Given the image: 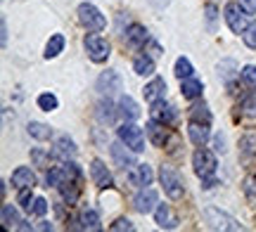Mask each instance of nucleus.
<instances>
[{
    "mask_svg": "<svg viewBox=\"0 0 256 232\" xmlns=\"http://www.w3.org/2000/svg\"><path fill=\"white\" fill-rule=\"evenodd\" d=\"M48 185H55L62 192L66 204H76V199L81 195V171H78V166H74V164L50 168Z\"/></svg>",
    "mask_w": 256,
    "mask_h": 232,
    "instance_id": "nucleus-1",
    "label": "nucleus"
},
{
    "mask_svg": "<svg viewBox=\"0 0 256 232\" xmlns=\"http://www.w3.org/2000/svg\"><path fill=\"white\" fill-rule=\"evenodd\" d=\"M192 166H194V173L206 183V187L214 185L211 176L216 173V157L211 154L209 149H197L194 157H192Z\"/></svg>",
    "mask_w": 256,
    "mask_h": 232,
    "instance_id": "nucleus-2",
    "label": "nucleus"
},
{
    "mask_svg": "<svg viewBox=\"0 0 256 232\" xmlns=\"http://www.w3.org/2000/svg\"><path fill=\"white\" fill-rule=\"evenodd\" d=\"M78 19H81L83 26H88L90 31H102L107 26V19L102 17V12L95 5H90V2H83L78 7Z\"/></svg>",
    "mask_w": 256,
    "mask_h": 232,
    "instance_id": "nucleus-3",
    "label": "nucleus"
},
{
    "mask_svg": "<svg viewBox=\"0 0 256 232\" xmlns=\"http://www.w3.org/2000/svg\"><path fill=\"white\" fill-rule=\"evenodd\" d=\"M204 218H206V223L214 228V230H242V225L235 221V218H230L228 214H223L218 209H204Z\"/></svg>",
    "mask_w": 256,
    "mask_h": 232,
    "instance_id": "nucleus-4",
    "label": "nucleus"
},
{
    "mask_svg": "<svg viewBox=\"0 0 256 232\" xmlns=\"http://www.w3.org/2000/svg\"><path fill=\"white\" fill-rule=\"evenodd\" d=\"M159 178H162L164 192L171 197V199H180V197H183V180H180V176H178L171 166H162Z\"/></svg>",
    "mask_w": 256,
    "mask_h": 232,
    "instance_id": "nucleus-5",
    "label": "nucleus"
},
{
    "mask_svg": "<svg viewBox=\"0 0 256 232\" xmlns=\"http://www.w3.org/2000/svg\"><path fill=\"white\" fill-rule=\"evenodd\" d=\"M119 140L133 152H142L145 149V135H142V130L138 128L136 123H124L119 128Z\"/></svg>",
    "mask_w": 256,
    "mask_h": 232,
    "instance_id": "nucleus-6",
    "label": "nucleus"
},
{
    "mask_svg": "<svg viewBox=\"0 0 256 232\" xmlns=\"http://www.w3.org/2000/svg\"><path fill=\"white\" fill-rule=\"evenodd\" d=\"M86 50L92 62H104L110 57V43L100 36H88L86 38Z\"/></svg>",
    "mask_w": 256,
    "mask_h": 232,
    "instance_id": "nucleus-7",
    "label": "nucleus"
},
{
    "mask_svg": "<svg viewBox=\"0 0 256 232\" xmlns=\"http://www.w3.org/2000/svg\"><path fill=\"white\" fill-rule=\"evenodd\" d=\"M156 202H159V195H156L154 190H140L136 195V199H133V206H136L138 214H150L152 209L156 206Z\"/></svg>",
    "mask_w": 256,
    "mask_h": 232,
    "instance_id": "nucleus-8",
    "label": "nucleus"
},
{
    "mask_svg": "<svg viewBox=\"0 0 256 232\" xmlns=\"http://www.w3.org/2000/svg\"><path fill=\"white\" fill-rule=\"evenodd\" d=\"M90 178H92V183H95L98 187H102V190H104V187H112V185H114L112 173L107 171V166L102 164L100 159H95V161L90 164Z\"/></svg>",
    "mask_w": 256,
    "mask_h": 232,
    "instance_id": "nucleus-9",
    "label": "nucleus"
},
{
    "mask_svg": "<svg viewBox=\"0 0 256 232\" xmlns=\"http://www.w3.org/2000/svg\"><path fill=\"white\" fill-rule=\"evenodd\" d=\"M98 90H100L102 95H114L116 90H121V78L116 71H104V74L100 76V81H98Z\"/></svg>",
    "mask_w": 256,
    "mask_h": 232,
    "instance_id": "nucleus-10",
    "label": "nucleus"
},
{
    "mask_svg": "<svg viewBox=\"0 0 256 232\" xmlns=\"http://www.w3.org/2000/svg\"><path fill=\"white\" fill-rule=\"evenodd\" d=\"M226 21H228V26L235 31V33H242L244 28H247V17L242 14V9L238 5H228L226 7Z\"/></svg>",
    "mask_w": 256,
    "mask_h": 232,
    "instance_id": "nucleus-11",
    "label": "nucleus"
},
{
    "mask_svg": "<svg viewBox=\"0 0 256 232\" xmlns=\"http://www.w3.org/2000/svg\"><path fill=\"white\" fill-rule=\"evenodd\" d=\"M128 178H130V183H133V185L145 187V185L152 183V168L147 166V164H136V166L130 168Z\"/></svg>",
    "mask_w": 256,
    "mask_h": 232,
    "instance_id": "nucleus-12",
    "label": "nucleus"
},
{
    "mask_svg": "<svg viewBox=\"0 0 256 232\" xmlns=\"http://www.w3.org/2000/svg\"><path fill=\"white\" fill-rule=\"evenodd\" d=\"M154 218H156V225H159V228H166V230H171V228H176V225H178V218H176L174 211H171L166 204L156 206Z\"/></svg>",
    "mask_w": 256,
    "mask_h": 232,
    "instance_id": "nucleus-13",
    "label": "nucleus"
},
{
    "mask_svg": "<svg viewBox=\"0 0 256 232\" xmlns=\"http://www.w3.org/2000/svg\"><path fill=\"white\" fill-rule=\"evenodd\" d=\"M12 185L14 187H34L36 185V176L31 173V168H26V166H19L14 173H12Z\"/></svg>",
    "mask_w": 256,
    "mask_h": 232,
    "instance_id": "nucleus-14",
    "label": "nucleus"
},
{
    "mask_svg": "<svg viewBox=\"0 0 256 232\" xmlns=\"http://www.w3.org/2000/svg\"><path fill=\"white\" fill-rule=\"evenodd\" d=\"M164 90H166L164 78H154L152 83L145 85V90H142V93H145V100H147V102L154 104V102H159V100L164 97Z\"/></svg>",
    "mask_w": 256,
    "mask_h": 232,
    "instance_id": "nucleus-15",
    "label": "nucleus"
},
{
    "mask_svg": "<svg viewBox=\"0 0 256 232\" xmlns=\"http://www.w3.org/2000/svg\"><path fill=\"white\" fill-rule=\"evenodd\" d=\"M147 135H150V140L154 142L156 147H164L166 145V130H164V123L162 121L152 119L150 123H147Z\"/></svg>",
    "mask_w": 256,
    "mask_h": 232,
    "instance_id": "nucleus-16",
    "label": "nucleus"
},
{
    "mask_svg": "<svg viewBox=\"0 0 256 232\" xmlns=\"http://www.w3.org/2000/svg\"><path fill=\"white\" fill-rule=\"evenodd\" d=\"M188 133H190L192 142H194V145H200V147H204V145H206V140H209V126H206V123H197V121H192L190 128H188Z\"/></svg>",
    "mask_w": 256,
    "mask_h": 232,
    "instance_id": "nucleus-17",
    "label": "nucleus"
},
{
    "mask_svg": "<svg viewBox=\"0 0 256 232\" xmlns=\"http://www.w3.org/2000/svg\"><path fill=\"white\" fill-rule=\"evenodd\" d=\"M119 114L128 121H136L138 116H140V109H138V104L133 102V97H128V95L121 97L119 100Z\"/></svg>",
    "mask_w": 256,
    "mask_h": 232,
    "instance_id": "nucleus-18",
    "label": "nucleus"
},
{
    "mask_svg": "<svg viewBox=\"0 0 256 232\" xmlns=\"http://www.w3.org/2000/svg\"><path fill=\"white\" fill-rule=\"evenodd\" d=\"M78 223H81L78 228H83V230H100V216L92 209H83L78 216Z\"/></svg>",
    "mask_w": 256,
    "mask_h": 232,
    "instance_id": "nucleus-19",
    "label": "nucleus"
},
{
    "mask_svg": "<svg viewBox=\"0 0 256 232\" xmlns=\"http://www.w3.org/2000/svg\"><path fill=\"white\" fill-rule=\"evenodd\" d=\"M152 119L162 121V123H171L176 119V112L171 104H162V102H154V109H152Z\"/></svg>",
    "mask_w": 256,
    "mask_h": 232,
    "instance_id": "nucleus-20",
    "label": "nucleus"
},
{
    "mask_svg": "<svg viewBox=\"0 0 256 232\" xmlns=\"http://www.w3.org/2000/svg\"><path fill=\"white\" fill-rule=\"evenodd\" d=\"M126 40H128V45H142V43H147V31L140 24H133V26L128 28Z\"/></svg>",
    "mask_w": 256,
    "mask_h": 232,
    "instance_id": "nucleus-21",
    "label": "nucleus"
},
{
    "mask_svg": "<svg viewBox=\"0 0 256 232\" xmlns=\"http://www.w3.org/2000/svg\"><path fill=\"white\" fill-rule=\"evenodd\" d=\"M2 228L5 230H12V228H17V223H19V214H17V209L12 204H5L2 206Z\"/></svg>",
    "mask_w": 256,
    "mask_h": 232,
    "instance_id": "nucleus-22",
    "label": "nucleus"
},
{
    "mask_svg": "<svg viewBox=\"0 0 256 232\" xmlns=\"http://www.w3.org/2000/svg\"><path fill=\"white\" fill-rule=\"evenodd\" d=\"M183 97H188V100H194V97H200L202 95V83L200 81H194V78H183Z\"/></svg>",
    "mask_w": 256,
    "mask_h": 232,
    "instance_id": "nucleus-23",
    "label": "nucleus"
},
{
    "mask_svg": "<svg viewBox=\"0 0 256 232\" xmlns=\"http://www.w3.org/2000/svg\"><path fill=\"white\" fill-rule=\"evenodd\" d=\"M28 135H31V138H36V140H50L52 130H50V126H46V123L31 121V123H28Z\"/></svg>",
    "mask_w": 256,
    "mask_h": 232,
    "instance_id": "nucleus-24",
    "label": "nucleus"
},
{
    "mask_svg": "<svg viewBox=\"0 0 256 232\" xmlns=\"http://www.w3.org/2000/svg\"><path fill=\"white\" fill-rule=\"evenodd\" d=\"M62 50H64V36H62V33H55V36L48 40L46 57H48V59H52V57H57Z\"/></svg>",
    "mask_w": 256,
    "mask_h": 232,
    "instance_id": "nucleus-25",
    "label": "nucleus"
},
{
    "mask_svg": "<svg viewBox=\"0 0 256 232\" xmlns=\"http://www.w3.org/2000/svg\"><path fill=\"white\" fill-rule=\"evenodd\" d=\"M55 152L60 154V157H64V159H69V157H74L76 154V145H74L72 140L66 138V135H62V138L57 140V147H55Z\"/></svg>",
    "mask_w": 256,
    "mask_h": 232,
    "instance_id": "nucleus-26",
    "label": "nucleus"
},
{
    "mask_svg": "<svg viewBox=\"0 0 256 232\" xmlns=\"http://www.w3.org/2000/svg\"><path fill=\"white\" fill-rule=\"evenodd\" d=\"M112 157H114V161H116L119 166H124V168L133 161V157L126 152V147H124V145H119V142H116V145H112Z\"/></svg>",
    "mask_w": 256,
    "mask_h": 232,
    "instance_id": "nucleus-27",
    "label": "nucleus"
},
{
    "mask_svg": "<svg viewBox=\"0 0 256 232\" xmlns=\"http://www.w3.org/2000/svg\"><path fill=\"white\" fill-rule=\"evenodd\" d=\"M190 119L197 121V123H206V126H209V123H211V112H209V107H206V104H197V107H192Z\"/></svg>",
    "mask_w": 256,
    "mask_h": 232,
    "instance_id": "nucleus-28",
    "label": "nucleus"
},
{
    "mask_svg": "<svg viewBox=\"0 0 256 232\" xmlns=\"http://www.w3.org/2000/svg\"><path fill=\"white\" fill-rule=\"evenodd\" d=\"M133 69H136L138 76H150L154 71V62L150 57H138L136 62H133Z\"/></svg>",
    "mask_w": 256,
    "mask_h": 232,
    "instance_id": "nucleus-29",
    "label": "nucleus"
},
{
    "mask_svg": "<svg viewBox=\"0 0 256 232\" xmlns=\"http://www.w3.org/2000/svg\"><path fill=\"white\" fill-rule=\"evenodd\" d=\"M176 76H178L180 81L192 76V64L185 59V57H178V59H176Z\"/></svg>",
    "mask_w": 256,
    "mask_h": 232,
    "instance_id": "nucleus-30",
    "label": "nucleus"
},
{
    "mask_svg": "<svg viewBox=\"0 0 256 232\" xmlns=\"http://www.w3.org/2000/svg\"><path fill=\"white\" fill-rule=\"evenodd\" d=\"M38 107L43 112H52V109H57V97L52 93H43L38 97Z\"/></svg>",
    "mask_w": 256,
    "mask_h": 232,
    "instance_id": "nucleus-31",
    "label": "nucleus"
},
{
    "mask_svg": "<svg viewBox=\"0 0 256 232\" xmlns=\"http://www.w3.org/2000/svg\"><path fill=\"white\" fill-rule=\"evenodd\" d=\"M240 109H242V114H244V116H256V95L244 97V100H242V104H240Z\"/></svg>",
    "mask_w": 256,
    "mask_h": 232,
    "instance_id": "nucleus-32",
    "label": "nucleus"
},
{
    "mask_svg": "<svg viewBox=\"0 0 256 232\" xmlns=\"http://www.w3.org/2000/svg\"><path fill=\"white\" fill-rule=\"evenodd\" d=\"M242 78H244V83L249 85V88H254L256 90V66L254 64H249L242 69Z\"/></svg>",
    "mask_w": 256,
    "mask_h": 232,
    "instance_id": "nucleus-33",
    "label": "nucleus"
},
{
    "mask_svg": "<svg viewBox=\"0 0 256 232\" xmlns=\"http://www.w3.org/2000/svg\"><path fill=\"white\" fill-rule=\"evenodd\" d=\"M242 38H244V43H247L249 47H256V21H254V24H249V26L244 28Z\"/></svg>",
    "mask_w": 256,
    "mask_h": 232,
    "instance_id": "nucleus-34",
    "label": "nucleus"
},
{
    "mask_svg": "<svg viewBox=\"0 0 256 232\" xmlns=\"http://www.w3.org/2000/svg\"><path fill=\"white\" fill-rule=\"evenodd\" d=\"M19 204L24 209H31V187H22L19 190Z\"/></svg>",
    "mask_w": 256,
    "mask_h": 232,
    "instance_id": "nucleus-35",
    "label": "nucleus"
},
{
    "mask_svg": "<svg viewBox=\"0 0 256 232\" xmlns=\"http://www.w3.org/2000/svg\"><path fill=\"white\" fill-rule=\"evenodd\" d=\"M48 211V202L43 199V197H38L36 202H34V209H31V214H36V216H43Z\"/></svg>",
    "mask_w": 256,
    "mask_h": 232,
    "instance_id": "nucleus-36",
    "label": "nucleus"
},
{
    "mask_svg": "<svg viewBox=\"0 0 256 232\" xmlns=\"http://www.w3.org/2000/svg\"><path fill=\"white\" fill-rule=\"evenodd\" d=\"M112 230H133V223L128 218H119L116 223L112 225Z\"/></svg>",
    "mask_w": 256,
    "mask_h": 232,
    "instance_id": "nucleus-37",
    "label": "nucleus"
},
{
    "mask_svg": "<svg viewBox=\"0 0 256 232\" xmlns=\"http://www.w3.org/2000/svg\"><path fill=\"white\" fill-rule=\"evenodd\" d=\"M240 7L244 9L247 14H254L256 12V0H240Z\"/></svg>",
    "mask_w": 256,
    "mask_h": 232,
    "instance_id": "nucleus-38",
    "label": "nucleus"
},
{
    "mask_svg": "<svg viewBox=\"0 0 256 232\" xmlns=\"http://www.w3.org/2000/svg\"><path fill=\"white\" fill-rule=\"evenodd\" d=\"M34 159H36V161H40L43 166H48V164H46V154H43L40 149H36V152H34Z\"/></svg>",
    "mask_w": 256,
    "mask_h": 232,
    "instance_id": "nucleus-39",
    "label": "nucleus"
},
{
    "mask_svg": "<svg viewBox=\"0 0 256 232\" xmlns=\"http://www.w3.org/2000/svg\"><path fill=\"white\" fill-rule=\"evenodd\" d=\"M8 43V26H5V21H2V45Z\"/></svg>",
    "mask_w": 256,
    "mask_h": 232,
    "instance_id": "nucleus-40",
    "label": "nucleus"
},
{
    "mask_svg": "<svg viewBox=\"0 0 256 232\" xmlns=\"http://www.w3.org/2000/svg\"><path fill=\"white\" fill-rule=\"evenodd\" d=\"M152 2H154L156 7H162V5H166V2H168V0H152Z\"/></svg>",
    "mask_w": 256,
    "mask_h": 232,
    "instance_id": "nucleus-41",
    "label": "nucleus"
}]
</instances>
